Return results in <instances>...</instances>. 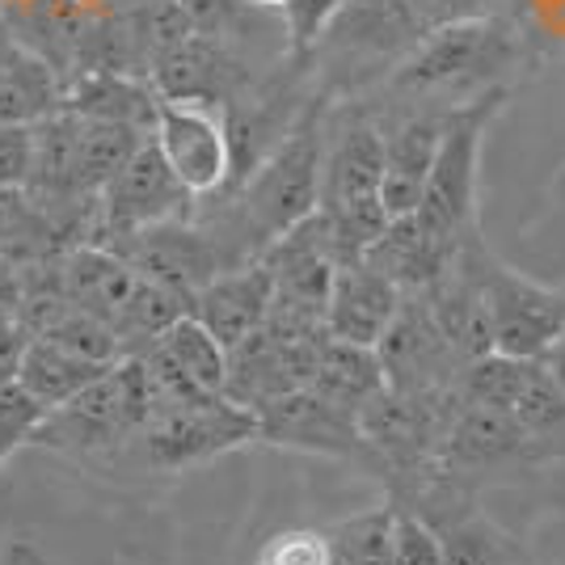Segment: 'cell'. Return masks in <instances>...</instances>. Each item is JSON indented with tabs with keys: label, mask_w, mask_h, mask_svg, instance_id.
Here are the masks:
<instances>
[{
	"label": "cell",
	"mask_w": 565,
	"mask_h": 565,
	"mask_svg": "<svg viewBox=\"0 0 565 565\" xmlns=\"http://www.w3.org/2000/svg\"><path fill=\"white\" fill-rule=\"evenodd\" d=\"M321 215L342 262L363 258L393 224L384 212V131L376 110L354 97L333 102L326 115V169Z\"/></svg>",
	"instance_id": "6da1fadb"
},
{
	"label": "cell",
	"mask_w": 565,
	"mask_h": 565,
	"mask_svg": "<svg viewBox=\"0 0 565 565\" xmlns=\"http://www.w3.org/2000/svg\"><path fill=\"white\" fill-rule=\"evenodd\" d=\"M333 97L317 89L300 122L279 140V148L262 161L236 190H220L233 199V212L241 220L254 249L266 254L279 236L300 228L305 220L321 212V169H326V115Z\"/></svg>",
	"instance_id": "7a4b0ae2"
},
{
	"label": "cell",
	"mask_w": 565,
	"mask_h": 565,
	"mask_svg": "<svg viewBox=\"0 0 565 565\" xmlns=\"http://www.w3.org/2000/svg\"><path fill=\"white\" fill-rule=\"evenodd\" d=\"M519 55L515 30L502 18H472V22H439L423 34V43L401 60L388 76V94L397 97H448L460 102L502 85V68Z\"/></svg>",
	"instance_id": "3957f363"
},
{
	"label": "cell",
	"mask_w": 565,
	"mask_h": 565,
	"mask_svg": "<svg viewBox=\"0 0 565 565\" xmlns=\"http://www.w3.org/2000/svg\"><path fill=\"white\" fill-rule=\"evenodd\" d=\"M511 89L494 85L486 94L469 97L460 106H451L448 131L439 143L435 169L426 178L423 203H418V228H423L435 245L444 249H460L472 233H481L477 224V186H481V148H486V131L494 127L502 115Z\"/></svg>",
	"instance_id": "277c9868"
},
{
	"label": "cell",
	"mask_w": 565,
	"mask_h": 565,
	"mask_svg": "<svg viewBox=\"0 0 565 565\" xmlns=\"http://www.w3.org/2000/svg\"><path fill=\"white\" fill-rule=\"evenodd\" d=\"M157 414V384L148 376L143 354H127L85 393L43 414L34 435L39 448L68 451V456H110L131 448L143 426Z\"/></svg>",
	"instance_id": "5b68a950"
},
{
	"label": "cell",
	"mask_w": 565,
	"mask_h": 565,
	"mask_svg": "<svg viewBox=\"0 0 565 565\" xmlns=\"http://www.w3.org/2000/svg\"><path fill=\"white\" fill-rule=\"evenodd\" d=\"M254 439H258V414L236 405L228 393H220V397H199L157 409V418L143 426V435L131 448L143 460V469L182 472L220 460Z\"/></svg>",
	"instance_id": "8992f818"
},
{
	"label": "cell",
	"mask_w": 565,
	"mask_h": 565,
	"mask_svg": "<svg viewBox=\"0 0 565 565\" xmlns=\"http://www.w3.org/2000/svg\"><path fill=\"white\" fill-rule=\"evenodd\" d=\"M194 194L186 182L169 169L166 152L157 148V140H148L136 148V157L118 169V178L102 190L94 212V233L85 245H106L115 249L122 241H131L143 228H157L169 220H186L194 215Z\"/></svg>",
	"instance_id": "52a82bcc"
},
{
	"label": "cell",
	"mask_w": 565,
	"mask_h": 565,
	"mask_svg": "<svg viewBox=\"0 0 565 565\" xmlns=\"http://www.w3.org/2000/svg\"><path fill=\"white\" fill-rule=\"evenodd\" d=\"M541 460H553V451L541 439H532L511 414L460 393L435 472L472 490L477 481H490L498 472H527Z\"/></svg>",
	"instance_id": "ba28073f"
},
{
	"label": "cell",
	"mask_w": 565,
	"mask_h": 565,
	"mask_svg": "<svg viewBox=\"0 0 565 565\" xmlns=\"http://www.w3.org/2000/svg\"><path fill=\"white\" fill-rule=\"evenodd\" d=\"M258 439L270 444V448L342 460V465H354V469L372 472V477L384 481V465H380L376 448L367 444L359 414L333 405L317 388H296L287 397H275L270 405H262Z\"/></svg>",
	"instance_id": "9c48e42d"
},
{
	"label": "cell",
	"mask_w": 565,
	"mask_h": 565,
	"mask_svg": "<svg viewBox=\"0 0 565 565\" xmlns=\"http://www.w3.org/2000/svg\"><path fill=\"white\" fill-rule=\"evenodd\" d=\"M481 282L494 321V354L544 359L565 338V291L527 279L481 245Z\"/></svg>",
	"instance_id": "30bf717a"
},
{
	"label": "cell",
	"mask_w": 565,
	"mask_h": 565,
	"mask_svg": "<svg viewBox=\"0 0 565 565\" xmlns=\"http://www.w3.org/2000/svg\"><path fill=\"white\" fill-rule=\"evenodd\" d=\"M460 393L472 401L498 405L511 414L532 439H541L553 456H565V393L544 367V359H511L486 354L465 367Z\"/></svg>",
	"instance_id": "8fae6325"
},
{
	"label": "cell",
	"mask_w": 565,
	"mask_h": 565,
	"mask_svg": "<svg viewBox=\"0 0 565 565\" xmlns=\"http://www.w3.org/2000/svg\"><path fill=\"white\" fill-rule=\"evenodd\" d=\"M376 351L380 363H384L388 388L393 393H414V397L456 393L465 367H469L448 342V333L439 330V321H435V312H430L423 291L405 296L397 321L380 338Z\"/></svg>",
	"instance_id": "7c38bea8"
},
{
	"label": "cell",
	"mask_w": 565,
	"mask_h": 565,
	"mask_svg": "<svg viewBox=\"0 0 565 565\" xmlns=\"http://www.w3.org/2000/svg\"><path fill=\"white\" fill-rule=\"evenodd\" d=\"M152 140L194 199H212L233 186V136H228L224 110L166 97Z\"/></svg>",
	"instance_id": "4fadbf2b"
},
{
	"label": "cell",
	"mask_w": 565,
	"mask_h": 565,
	"mask_svg": "<svg viewBox=\"0 0 565 565\" xmlns=\"http://www.w3.org/2000/svg\"><path fill=\"white\" fill-rule=\"evenodd\" d=\"M451 106L460 102H414L409 110L380 118L384 131V212L388 220H405L423 203L426 178L435 169L439 143L448 131Z\"/></svg>",
	"instance_id": "5bb4252c"
},
{
	"label": "cell",
	"mask_w": 565,
	"mask_h": 565,
	"mask_svg": "<svg viewBox=\"0 0 565 565\" xmlns=\"http://www.w3.org/2000/svg\"><path fill=\"white\" fill-rule=\"evenodd\" d=\"M152 85L169 102H194V106L228 110L258 85V72H254V60H245L228 43L194 34L152 68Z\"/></svg>",
	"instance_id": "9a60e30c"
},
{
	"label": "cell",
	"mask_w": 565,
	"mask_h": 565,
	"mask_svg": "<svg viewBox=\"0 0 565 565\" xmlns=\"http://www.w3.org/2000/svg\"><path fill=\"white\" fill-rule=\"evenodd\" d=\"M405 291L388 275H380L372 262L354 258L338 266V279L326 308L330 338L354 342V347H380V338L397 321Z\"/></svg>",
	"instance_id": "2e32d148"
},
{
	"label": "cell",
	"mask_w": 565,
	"mask_h": 565,
	"mask_svg": "<svg viewBox=\"0 0 565 565\" xmlns=\"http://www.w3.org/2000/svg\"><path fill=\"white\" fill-rule=\"evenodd\" d=\"M68 76L51 64L43 51L0 25V122L39 127L64 115Z\"/></svg>",
	"instance_id": "e0dca14e"
},
{
	"label": "cell",
	"mask_w": 565,
	"mask_h": 565,
	"mask_svg": "<svg viewBox=\"0 0 565 565\" xmlns=\"http://www.w3.org/2000/svg\"><path fill=\"white\" fill-rule=\"evenodd\" d=\"M275 308V275L266 262H249V266H236V270H224L215 275L207 287L194 291L190 300V312L207 326V330L233 351L241 347L249 333H258L266 326Z\"/></svg>",
	"instance_id": "ac0fdd59"
},
{
	"label": "cell",
	"mask_w": 565,
	"mask_h": 565,
	"mask_svg": "<svg viewBox=\"0 0 565 565\" xmlns=\"http://www.w3.org/2000/svg\"><path fill=\"white\" fill-rule=\"evenodd\" d=\"M157 85L148 76H131V72H76L68 81V97L64 110L81 118H102V122H122L136 127L143 136H152L157 115H161Z\"/></svg>",
	"instance_id": "d6986e66"
},
{
	"label": "cell",
	"mask_w": 565,
	"mask_h": 565,
	"mask_svg": "<svg viewBox=\"0 0 565 565\" xmlns=\"http://www.w3.org/2000/svg\"><path fill=\"white\" fill-rule=\"evenodd\" d=\"M444 536V565H523L519 544L472 507V494H448L423 511Z\"/></svg>",
	"instance_id": "ffe728a7"
},
{
	"label": "cell",
	"mask_w": 565,
	"mask_h": 565,
	"mask_svg": "<svg viewBox=\"0 0 565 565\" xmlns=\"http://www.w3.org/2000/svg\"><path fill=\"white\" fill-rule=\"evenodd\" d=\"M115 363H94L85 354L68 351L51 338H34L30 351H25V363L18 372V388L34 401L43 414L60 409L64 401H72L76 393H85L94 380H102Z\"/></svg>",
	"instance_id": "44dd1931"
},
{
	"label": "cell",
	"mask_w": 565,
	"mask_h": 565,
	"mask_svg": "<svg viewBox=\"0 0 565 565\" xmlns=\"http://www.w3.org/2000/svg\"><path fill=\"white\" fill-rule=\"evenodd\" d=\"M308 388H317L321 397H330L333 405H342L351 414H363V405H372L388 388V380H384V363H380L376 347H354L342 338H326Z\"/></svg>",
	"instance_id": "7402d4cb"
},
{
	"label": "cell",
	"mask_w": 565,
	"mask_h": 565,
	"mask_svg": "<svg viewBox=\"0 0 565 565\" xmlns=\"http://www.w3.org/2000/svg\"><path fill=\"white\" fill-rule=\"evenodd\" d=\"M76 118V190L85 203H97L102 190L118 178V169L136 157L148 136L122 122H102V118Z\"/></svg>",
	"instance_id": "603a6c76"
},
{
	"label": "cell",
	"mask_w": 565,
	"mask_h": 565,
	"mask_svg": "<svg viewBox=\"0 0 565 565\" xmlns=\"http://www.w3.org/2000/svg\"><path fill=\"white\" fill-rule=\"evenodd\" d=\"M393 527H397V507L384 502L363 515L330 523V544L338 565H393Z\"/></svg>",
	"instance_id": "cb8c5ba5"
},
{
	"label": "cell",
	"mask_w": 565,
	"mask_h": 565,
	"mask_svg": "<svg viewBox=\"0 0 565 565\" xmlns=\"http://www.w3.org/2000/svg\"><path fill=\"white\" fill-rule=\"evenodd\" d=\"M342 9H347V0H287L279 9L282 34H287V60L308 64L312 51L326 43L333 22L342 18Z\"/></svg>",
	"instance_id": "d4e9b609"
},
{
	"label": "cell",
	"mask_w": 565,
	"mask_h": 565,
	"mask_svg": "<svg viewBox=\"0 0 565 565\" xmlns=\"http://www.w3.org/2000/svg\"><path fill=\"white\" fill-rule=\"evenodd\" d=\"M254 565H338V562H333L330 532H317V527H282V532L262 541Z\"/></svg>",
	"instance_id": "484cf974"
},
{
	"label": "cell",
	"mask_w": 565,
	"mask_h": 565,
	"mask_svg": "<svg viewBox=\"0 0 565 565\" xmlns=\"http://www.w3.org/2000/svg\"><path fill=\"white\" fill-rule=\"evenodd\" d=\"M393 502V498H388ZM397 507V502H393ZM393 565H444V536L426 515L397 507V527H393Z\"/></svg>",
	"instance_id": "4316f807"
},
{
	"label": "cell",
	"mask_w": 565,
	"mask_h": 565,
	"mask_svg": "<svg viewBox=\"0 0 565 565\" xmlns=\"http://www.w3.org/2000/svg\"><path fill=\"white\" fill-rule=\"evenodd\" d=\"M39 426H43V409L25 397L18 384L0 388V465L25 444H34Z\"/></svg>",
	"instance_id": "83f0119b"
},
{
	"label": "cell",
	"mask_w": 565,
	"mask_h": 565,
	"mask_svg": "<svg viewBox=\"0 0 565 565\" xmlns=\"http://www.w3.org/2000/svg\"><path fill=\"white\" fill-rule=\"evenodd\" d=\"M34 169V127L0 122V190L25 186Z\"/></svg>",
	"instance_id": "f1b7e54d"
},
{
	"label": "cell",
	"mask_w": 565,
	"mask_h": 565,
	"mask_svg": "<svg viewBox=\"0 0 565 565\" xmlns=\"http://www.w3.org/2000/svg\"><path fill=\"white\" fill-rule=\"evenodd\" d=\"M30 342H34V330L25 326L22 317H0V388L18 384Z\"/></svg>",
	"instance_id": "f546056e"
},
{
	"label": "cell",
	"mask_w": 565,
	"mask_h": 565,
	"mask_svg": "<svg viewBox=\"0 0 565 565\" xmlns=\"http://www.w3.org/2000/svg\"><path fill=\"white\" fill-rule=\"evenodd\" d=\"M498 0H435V25L439 22H472V18H498Z\"/></svg>",
	"instance_id": "4dcf8cb0"
},
{
	"label": "cell",
	"mask_w": 565,
	"mask_h": 565,
	"mask_svg": "<svg viewBox=\"0 0 565 565\" xmlns=\"http://www.w3.org/2000/svg\"><path fill=\"white\" fill-rule=\"evenodd\" d=\"M544 367L553 372V380L562 384V393H565V338L557 342V347H553V351L544 354Z\"/></svg>",
	"instance_id": "1f68e13d"
},
{
	"label": "cell",
	"mask_w": 565,
	"mask_h": 565,
	"mask_svg": "<svg viewBox=\"0 0 565 565\" xmlns=\"http://www.w3.org/2000/svg\"><path fill=\"white\" fill-rule=\"evenodd\" d=\"M34 4H43V0H0V22H9L18 13H30Z\"/></svg>",
	"instance_id": "d6a6232c"
},
{
	"label": "cell",
	"mask_w": 565,
	"mask_h": 565,
	"mask_svg": "<svg viewBox=\"0 0 565 565\" xmlns=\"http://www.w3.org/2000/svg\"><path fill=\"white\" fill-rule=\"evenodd\" d=\"M245 4H254V9H270V13H279L287 0H245Z\"/></svg>",
	"instance_id": "836d02e7"
},
{
	"label": "cell",
	"mask_w": 565,
	"mask_h": 565,
	"mask_svg": "<svg viewBox=\"0 0 565 565\" xmlns=\"http://www.w3.org/2000/svg\"><path fill=\"white\" fill-rule=\"evenodd\" d=\"M249 565H254V562H249Z\"/></svg>",
	"instance_id": "e575fe53"
}]
</instances>
